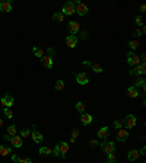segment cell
<instances>
[{"label": "cell", "mask_w": 146, "mask_h": 163, "mask_svg": "<svg viewBox=\"0 0 146 163\" xmlns=\"http://www.w3.org/2000/svg\"><path fill=\"white\" fill-rule=\"evenodd\" d=\"M146 10V6L145 4H142V6H140V12H145Z\"/></svg>", "instance_id": "cell-47"}, {"label": "cell", "mask_w": 146, "mask_h": 163, "mask_svg": "<svg viewBox=\"0 0 146 163\" xmlns=\"http://www.w3.org/2000/svg\"><path fill=\"white\" fill-rule=\"evenodd\" d=\"M18 163H32V160H31V159H28V157H25V159H19Z\"/></svg>", "instance_id": "cell-41"}, {"label": "cell", "mask_w": 146, "mask_h": 163, "mask_svg": "<svg viewBox=\"0 0 146 163\" xmlns=\"http://www.w3.org/2000/svg\"><path fill=\"white\" fill-rule=\"evenodd\" d=\"M135 22L137 23V26H142V25H143V19H142V16H136V18H135Z\"/></svg>", "instance_id": "cell-37"}, {"label": "cell", "mask_w": 146, "mask_h": 163, "mask_svg": "<svg viewBox=\"0 0 146 163\" xmlns=\"http://www.w3.org/2000/svg\"><path fill=\"white\" fill-rule=\"evenodd\" d=\"M123 124H124V122L121 121V120H115V121H114V127H115V128H118V130H120V128H121V127H123Z\"/></svg>", "instance_id": "cell-38"}, {"label": "cell", "mask_w": 146, "mask_h": 163, "mask_svg": "<svg viewBox=\"0 0 146 163\" xmlns=\"http://www.w3.org/2000/svg\"><path fill=\"white\" fill-rule=\"evenodd\" d=\"M76 109H77L80 114H83V112H85V105H83L82 102H77V103H76Z\"/></svg>", "instance_id": "cell-33"}, {"label": "cell", "mask_w": 146, "mask_h": 163, "mask_svg": "<svg viewBox=\"0 0 146 163\" xmlns=\"http://www.w3.org/2000/svg\"><path fill=\"white\" fill-rule=\"evenodd\" d=\"M137 70H139V76L145 74V73H146V64H145V63L139 64V66H137Z\"/></svg>", "instance_id": "cell-26"}, {"label": "cell", "mask_w": 146, "mask_h": 163, "mask_svg": "<svg viewBox=\"0 0 146 163\" xmlns=\"http://www.w3.org/2000/svg\"><path fill=\"white\" fill-rule=\"evenodd\" d=\"M130 76H135V77H136V76H139V70H137V67H135V69H132V70H130Z\"/></svg>", "instance_id": "cell-39"}, {"label": "cell", "mask_w": 146, "mask_h": 163, "mask_svg": "<svg viewBox=\"0 0 146 163\" xmlns=\"http://www.w3.org/2000/svg\"><path fill=\"white\" fill-rule=\"evenodd\" d=\"M32 140H34L35 143H41V141L44 140V135H42L39 131H36V130H32Z\"/></svg>", "instance_id": "cell-18"}, {"label": "cell", "mask_w": 146, "mask_h": 163, "mask_svg": "<svg viewBox=\"0 0 146 163\" xmlns=\"http://www.w3.org/2000/svg\"><path fill=\"white\" fill-rule=\"evenodd\" d=\"M39 154H42V156H48V154H51V149L44 146V147L39 149Z\"/></svg>", "instance_id": "cell-24"}, {"label": "cell", "mask_w": 146, "mask_h": 163, "mask_svg": "<svg viewBox=\"0 0 146 163\" xmlns=\"http://www.w3.org/2000/svg\"><path fill=\"white\" fill-rule=\"evenodd\" d=\"M66 44H67L69 48H74V47L77 45V37H76V35H67Z\"/></svg>", "instance_id": "cell-13"}, {"label": "cell", "mask_w": 146, "mask_h": 163, "mask_svg": "<svg viewBox=\"0 0 146 163\" xmlns=\"http://www.w3.org/2000/svg\"><path fill=\"white\" fill-rule=\"evenodd\" d=\"M32 52H34V55H35V57H38V58L44 57V51H42L39 47H34V48H32Z\"/></svg>", "instance_id": "cell-23"}, {"label": "cell", "mask_w": 146, "mask_h": 163, "mask_svg": "<svg viewBox=\"0 0 146 163\" xmlns=\"http://www.w3.org/2000/svg\"><path fill=\"white\" fill-rule=\"evenodd\" d=\"M91 69L95 72V73H102V67L99 64H91Z\"/></svg>", "instance_id": "cell-27"}, {"label": "cell", "mask_w": 146, "mask_h": 163, "mask_svg": "<svg viewBox=\"0 0 146 163\" xmlns=\"http://www.w3.org/2000/svg\"><path fill=\"white\" fill-rule=\"evenodd\" d=\"M91 146H92V147H97V146H98V140H91Z\"/></svg>", "instance_id": "cell-42"}, {"label": "cell", "mask_w": 146, "mask_h": 163, "mask_svg": "<svg viewBox=\"0 0 146 163\" xmlns=\"http://www.w3.org/2000/svg\"><path fill=\"white\" fill-rule=\"evenodd\" d=\"M137 86H140L143 90L146 89V83H145V79H139V80L136 82V84H135V87H137Z\"/></svg>", "instance_id": "cell-30"}, {"label": "cell", "mask_w": 146, "mask_h": 163, "mask_svg": "<svg viewBox=\"0 0 146 163\" xmlns=\"http://www.w3.org/2000/svg\"><path fill=\"white\" fill-rule=\"evenodd\" d=\"M139 157H140V154H139L137 150H132V152L127 153V159H129L130 162H135V160H137Z\"/></svg>", "instance_id": "cell-17"}, {"label": "cell", "mask_w": 146, "mask_h": 163, "mask_svg": "<svg viewBox=\"0 0 146 163\" xmlns=\"http://www.w3.org/2000/svg\"><path fill=\"white\" fill-rule=\"evenodd\" d=\"M145 153H146V147H142V150L139 152V154H142V156H143Z\"/></svg>", "instance_id": "cell-44"}, {"label": "cell", "mask_w": 146, "mask_h": 163, "mask_svg": "<svg viewBox=\"0 0 146 163\" xmlns=\"http://www.w3.org/2000/svg\"><path fill=\"white\" fill-rule=\"evenodd\" d=\"M12 160H13V162H18V160H19V157H18L16 154H13V156H12Z\"/></svg>", "instance_id": "cell-45"}, {"label": "cell", "mask_w": 146, "mask_h": 163, "mask_svg": "<svg viewBox=\"0 0 146 163\" xmlns=\"http://www.w3.org/2000/svg\"><path fill=\"white\" fill-rule=\"evenodd\" d=\"M7 135H9V137L18 135V128H16V125H9V128H7Z\"/></svg>", "instance_id": "cell-20"}, {"label": "cell", "mask_w": 146, "mask_h": 163, "mask_svg": "<svg viewBox=\"0 0 146 163\" xmlns=\"http://www.w3.org/2000/svg\"><path fill=\"white\" fill-rule=\"evenodd\" d=\"M107 163H115V156H114V153L107 154Z\"/></svg>", "instance_id": "cell-34"}, {"label": "cell", "mask_w": 146, "mask_h": 163, "mask_svg": "<svg viewBox=\"0 0 146 163\" xmlns=\"http://www.w3.org/2000/svg\"><path fill=\"white\" fill-rule=\"evenodd\" d=\"M62 13L66 16H70L74 13V1H67V3H64V6H63V10H62Z\"/></svg>", "instance_id": "cell-6"}, {"label": "cell", "mask_w": 146, "mask_h": 163, "mask_svg": "<svg viewBox=\"0 0 146 163\" xmlns=\"http://www.w3.org/2000/svg\"><path fill=\"white\" fill-rule=\"evenodd\" d=\"M82 38L86 40V38H88V34H86V32H82Z\"/></svg>", "instance_id": "cell-46"}, {"label": "cell", "mask_w": 146, "mask_h": 163, "mask_svg": "<svg viewBox=\"0 0 146 163\" xmlns=\"http://www.w3.org/2000/svg\"><path fill=\"white\" fill-rule=\"evenodd\" d=\"M10 144L13 146V147H16V149H21L22 147V144H24V141H22V138L19 137V135H15V137H10Z\"/></svg>", "instance_id": "cell-10"}, {"label": "cell", "mask_w": 146, "mask_h": 163, "mask_svg": "<svg viewBox=\"0 0 146 163\" xmlns=\"http://www.w3.org/2000/svg\"><path fill=\"white\" fill-rule=\"evenodd\" d=\"M0 99H1V96H0Z\"/></svg>", "instance_id": "cell-49"}, {"label": "cell", "mask_w": 146, "mask_h": 163, "mask_svg": "<svg viewBox=\"0 0 146 163\" xmlns=\"http://www.w3.org/2000/svg\"><path fill=\"white\" fill-rule=\"evenodd\" d=\"M79 29H80L79 22H74V21H72V22L69 23V32H70V35H76V34L79 32Z\"/></svg>", "instance_id": "cell-11"}, {"label": "cell", "mask_w": 146, "mask_h": 163, "mask_svg": "<svg viewBox=\"0 0 146 163\" xmlns=\"http://www.w3.org/2000/svg\"><path fill=\"white\" fill-rule=\"evenodd\" d=\"M82 64H83V67H91V63H89V61H83Z\"/></svg>", "instance_id": "cell-43"}, {"label": "cell", "mask_w": 146, "mask_h": 163, "mask_svg": "<svg viewBox=\"0 0 146 163\" xmlns=\"http://www.w3.org/2000/svg\"><path fill=\"white\" fill-rule=\"evenodd\" d=\"M51 154H54L56 157H60V147H59V143L54 146V149L51 150Z\"/></svg>", "instance_id": "cell-25"}, {"label": "cell", "mask_w": 146, "mask_h": 163, "mask_svg": "<svg viewBox=\"0 0 146 163\" xmlns=\"http://www.w3.org/2000/svg\"><path fill=\"white\" fill-rule=\"evenodd\" d=\"M4 115L10 120V118H13V114H12V111H10V108H4Z\"/></svg>", "instance_id": "cell-36"}, {"label": "cell", "mask_w": 146, "mask_h": 163, "mask_svg": "<svg viewBox=\"0 0 146 163\" xmlns=\"http://www.w3.org/2000/svg\"><path fill=\"white\" fill-rule=\"evenodd\" d=\"M129 131L127 130H124V128H120L118 131H117V140L118 141H121V143H124L127 138H129Z\"/></svg>", "instance_id": "cell-7"}, {"label": "cell", "mask_w": 146, "mask_h": 163, "mask_svg": "<svg viewBox=\"0 0 146 163\" xmlns=\"http://www.w3.org/2000/svg\"><path fill=\"white\" fill-rule=\"evenodd\" d=\"M129 47H130V50H137V47H139V42H137L136 40L130 41V42H129Z\"/></svg>", "instance_id": "cell-32"}, {"label": "cell", "mask_w": 146, "mask_h": 163, "mask_svg": "<svg viewBox=\"0 0 146 163\" xmlns=\"http://www.w3.org/2000/svg\"><path fill=\"white\" fill-rule=\"evenodd\" d=\"M0 12L3 13H7V12H12V1H0Z\"/></svg>", "instance_id": "cell-12"}, {"label": "cell", "mask_w": 146, "mask_h": 163, "mask_svg": "<svg viewBox=\"0 0 146 163\" xmlns=\"http://www.w3.org/2000/svg\"><path fill=\"white\" fill-rule=\"evenodd\" d=\"M124 124H126V128H135L137 125V118L133 115V114H129L126 118H124Z\"/></svg>", "instance_id": "cell-4"}, {"label": "cell", "mask_w": 146, "mask_h": 163, "mask_svg": "<svg viewBox=\"0 0 146 163\" xmlns=\"http://www.w3.org/2000/svg\"><path fill=\"white\" fill-rule=\"evenodd\" d=\"M88 12H89V9H88L86 4H83V3H80V1H76V3H74V13H77L79 16H86Z\"/></svg>", "instance_id": "cell-1"}, {"label": "cell", "mask_w": 146, "mask_h": 163, "mask_svg": "<svg viewBox=\"0 0 146 163\" xmlns=\"http://www.w3.org/2000/svg\"><path fill=\"white\" fill-rule=\"evenodd\" d=\"M127 93H129L130 98H137V96H139V89L135 87V86H130V87L127 89Z\"/></svg>", "instance_id": "cell-19"}, {"label": "cell", "mask_w": 146, "mask_h": 163, "mask_svg": "<svg viewBox=\"0 0 146 163\" xmlns=\"http://www.w3.org/2000/svg\"><path fill=\"white\" fill-rule=\"evenodd\" d=\"M59 147H60V157L66 159V157H67V152H69V144L64 143V141H60V143H59Z\"/></svg>", "instance_id": "cell-8"}, {"label": "cell", "mask_w": 146, "mask_h": 163, "mask_svg": "<svg viewBox=\"0 0 146 163\" xmlns=\"http://www.w3.org/2000/svg\"><path fill=\"white\" fill-rule=\"evenodd\" d=\"M29 135H31V131L25 128V130H22V131H21V135H19V137H22V138H28Z\"/></svg>", "instance_id": "cell-31"}, {"label": "cell", "mask_w": 146, "mask_h": 163, "mask_svg": "<svg viewBox=\"0 0 146 163\" xmlns=\"http://www.w3.org/2000/svg\"><path fill=\"white\" fill-rule=\"evenodd\" d=\"M101 149H102V152L104 153H114L115 152V144H114V141H110V140H105V141H102L101 143Z\"/></svg>", "instance_id": "cell-2"}, {"label": "cell", "mask_w": 146, "mask_h": 163, "mask_svg": "<svg viewBox=\"0 0 146 163\" xmlns=\"http://www.w3.org/2000/svg\"><path fill=\"white\" fill-rule=\"evenodd\" d=\"M53 21H56V22H63V21H64V15H63L62 12H56V13L53 15Z\"/></svg>", "instance_id": "cell-21"}, {"label": "cell", "mask_w": 146, "mask_h": 163, "mask_svg": "<svg viewBox=\"0 0 146 163\" xmlns=\"http://www.w3.org/2000/svg\"><path fill=\"white\" fill-rule=\"evenodd\" d=\"M76 82H77L79 84L85 86V84H88L89 77H88V74H86V73H77V74H76Z\"/></svg>", "instance_id": "cell-9"}, {"label": "cell", "mask_w": 146, "mask_h": 163, "mask_svg": "<svg viewBox=\"0 0 146 163\" xmlns=\"http://www.w3.org/2000/svg\"><path fill=\"white\" fill-rule=\"evenodd\" d=\"M63 89H64V82L63 80L56 82V90H63Z\"/></svg>", "instance_id": "cell-29"}, {"label": "cell", "mask_w": 146, "mask_h": 163, "mask_svg": "<svg viewBox=\"0 0 146 163\" xmlns=\"http://www.w3.org/2000/svg\"><path fill=\"white\" fill-rule=\"evenodd\" d=\"M110 135V130L108 127H102V128H99V131H98V138H107Z\"/></svg>", "instance_id": "cell-16"}, {"label": "cell", "mask_w": 146, "mask_h": 163, "mask_svg": "<svg viewBox=\"0 0 146 163\" xmlns=\"http://www.w3.org/2000/svg\"><path fill=\"white\" fill-rule=\"evenodd\" d=\"M47 55L53 58V57L56 55V50H54V48H47Z\"/></svg>", "instance_id": "cell-35"}, {"label": "cell", "mask_w": 146, "mask_h": 163, "mask_svg": "<svg viewBox=\"0 0 146 163\" xmlns=\"http://www.w3.org/2000/svg\"><path fill=\"white\" fill-rule=\"evenodd\" d=\"M77 137H79V130H77V128H74V130L72 131V138H70V141H72V143H74Z\"/></svg>", "instance_id": "cell-28"}, {"label": "cell", "mask_w": 146, "mask_h": 163, "mask_svg": "<svg viewBox=\"0 0 146 163\" xmlns=\"http://www.w3.org/2000/svg\"><path fill=\"white\" fill-rule=\"evenodd\" d=\"M92 120H94V118H92L91 114H85V112H83L82 117H80V122H82L83 125H89V124L92 122Z\"/></svg>", "instance_id": "cell-15"}, {"label": "cell", "mask_w": 146, "mask_h": 163, "mask_svg": "<svg viewBox=\"0 0 146 163\" xmlns=\"http://www.w3.org/2000/svg\"><path fill=\"white\" fill-rule=\"evenodd\" d=\"M10 152H12L10 147H7V146H0V156H7Z\"/></svg>", "instance_id": "cell-22"}, {"label": "cell", "mask_w": 146, "mask_h": 163, "mask_svg": "<svg viewBox=\"0 0 146 163\" xmlns=\"http://www.w3.org/2000/svg\"><path fill=\"white\" fill-rule=\"evenodd\" d=\"M127 64L137 67V66L140 64V58L137 57V54H135V52H132V51L127 52Z\"/></svg>", "instance_id": "cell-3"}, {"label": "cell", "mask_w": 146, "mask_h": 163, "mask_svg": "<svg viewBox=\"0 0 146 163\" xmlns=\"http://www.w3.org/2000/svg\"><path fill=\"white\" fill-rule=\"evenodd\" d=\"M142 34H143V31H142V29H140V28H137V29H136V31H135V34H133V35H135V37H140V35H142Z\"/></svg>", "instance_id": "cell-40"}, {"label": "cell", "mask_w": 146, "mask_h": 163, "mask_svg": "<svg viewBox=\"0 0 146 163\" xmlns=\"http://www.w3.org/2000/svg\"><path fill=\"white\" fill-rule=\"evenodd\" d=\"M13 102H15V98L12 96V95H4V96H1V99H0V103L4 106V108H10L12 105H13Z\"/></svg>", "instance_id": "cell-5"}, {"label": "cell", "mask_w": 146, "mask_h": 163, "mask_svg": "<svg viewBox=\"0 0 146 163\" xmlns=\"http://www.w3.org/2000/svg\"><path fill=\"white\" fill-rule=\"evenodd\" d=\"M41 63H42L47 69H51V67H53V64H54V63H53V58H51V57H48V55L41 57Z\"/></svg>", "instance_id": "cell-14"}, {"label": "cell", "mask_w": 146, "mask_h": 163, "mask_svg": "<svg viewBox=\"0 0 146 163\" xmlns=\"http://www.w3.org/2000/svg\"><path fill=\"white\" fill-rule=\"evenodd\" d=\"M1 127H3V120L0 118V128H1Z\"/></svg>", "instance_id": "cell-48"}]
</instances>
